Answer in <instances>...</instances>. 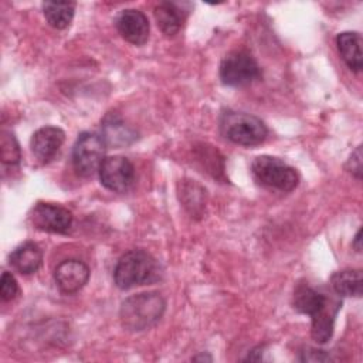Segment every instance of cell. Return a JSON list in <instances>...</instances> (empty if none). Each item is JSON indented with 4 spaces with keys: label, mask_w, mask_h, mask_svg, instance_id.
<instances>
[{
    "label": "cell",
    "mask_w": 363,
    "mask_h": 363,
    "mask_svg": "<svg viewBox=\"0 0 363 363\" xmlns=\"http://www.w3.org/2000/svg\"><path fill=\"white\" fill-rule=\"evenodd\" d=\"M159 262L143 250L125 252L113 269V281L119 289H130L138 285L153 284L160 279Z\"/></svg>",
    "instance_id": "2"
},
{
    "label": "cell",
    "mask_w": 363,
    "mask_h": 363,
    "mask_svg": "<svg viewBox=\"0 0 363 363\" xmlns=\"http://www.w3.org/2000/svg\"><path fill=\"white\" fill-rule=\"evenodd\" d=\"M106 145L94 132H82L72 147V166L78 176L92 177L105 159Z\"/></svg>",
    "instance_id": "5"
},
{
    "label": "cell",
    "mask_w": 363,
    "mask_h": 363,
    "mask_svg": "<svg viewBox=\"0 0 363 363\" xmlns=\"http://www.w3.org/2000/svg\"><path fill=\"white\" fill-rule=\"evenodd\" d=\"M166 301L159 292H142L126 298L119 309L125 329L140 332L155 326L163 316Z\"/></svg>",
    "instance_id": "1"
},
{
    "label": "cell",
    "mask_w": 363,
    "mask_h": 363,
    "mask_svg": "<svg viewBox=\"0 0 363 363\" xmlns=\"http://www.w3.org/2000/svg\"><path fill=\"white\" fill-rule=\"evenodd\" d=\"M330 285L337 295L342 296H360L362 295V271L343 269L330 277Z\"/></svg>",
    "instance_id": "19"
},
{
    "label": "cell",
    "mask_w": 363,
    "mask_h": 363,
    "mask_svg": "<svg viewBox=\"0 0 363 363\" xmlns=\"http://www.w3.org/2000/svg\"><path fill=\"white\" fill-rule=\"evenodd\" d=\"M0 150H1V160L7 164H17L20 162V147L18 143L11 132H1V142H0Z\"/></svg>",
    "instance_id": "20"
},
{
    "label": "cell",
    "mask_w": 363,
    "mask_h": 363,
    "mask_svg": "<svg viewBox=\"0 0 363 363\" xmlns=\"http://www.w3.org/2000/svg\"><path fill=\"white\" fill-rule=\"evenodd\" d=\"M74 11H75L74 1H44L43 3V13L47 23L57 30H64L71 24L74 18Z\"/></svg>",
    "instance_id": "18"
},
{
    "label": "cell",
    "mask_w": 363,
    "mask_h": 363,
    "mask_svg": "<svg viewBox=\"0 0 363 363\" xmlns=\"http://www.w3.org/2000/svg\"><path fill=\"white\" fill-rule=\"evenodd\" d=\"M328 301L329 299L316 289L306 284H299L294 291L292 305L298 312L312 316L319 312L328 303Z\"/></svg>",
    "instance_id": "17"
},
{
    "label": "cell",
    "mask_w": 363,
    "mask_h": 363,
    "mask_svg": "<svg viewBox=\"0 0 363 363\" xmlns=\"http://www.w3.org/2000/svg\"><path fill=\"white\" fill-rule=\"evenodd\" d=\"M54 279L61 292L75 294L88 282L89 268L79 259H65L55 267Z\"/></svg>",
    "instance_id": "10"
},
{
    "label": "cell",
    "mask_w": 363,
    "mask_h": 363,
    "mask_svg": "<svg viewBox=\"0 0 363 363\" xmlns=\"http://www.w3.org/2000/svg\"><path fill=\"white\" fill-rule=\"evenodd\" d=\"M101 138L106 146L125 147L138 139V133L118 113H108L101 122Z\"/></svg>",
    "instance_id": "12"
},
{
    "label": "cell",
    "mask_w": 363,
    "mask_h": 363,
    "mask_svg": "<svg viewBox=\"0 0 363 363\" xmlns=\"http://www.w3.org/2000/svg\"><path fill=\"white\" fill-rule=\"evenodd\" d=\"M30 220L35 228L55 234H65L72 225L71 211L50 203H37L31 210Z\"/></svg>",
    "instance_id": "8"
},
{
    "label": "cell",
    "mask_w": 363,
    "mask_h": 363,
    "mask_svg": "<svg viewBox=\"0 0 363 363\" xmlns=\"http://www.w3.org/2000/svg\"><path fill=\"white\" fill-rule=\"evenodd\" d=\"M302 360H306V362H325V360H329V356L325 354L323 350L309 349V352H303Z\"/></svg>",
    "instance_id": "23"
},
{
    "label": "cell",
    "mask_w": 363,
    "mask_h": 363,
    "mask_svg": "<svg viewBox=\"0 0 363 363\" xmlns=\"http://www.w3.org/2000/svg\"><path fill=\"white\" fill-rule=\"evenodd\" d=\"M118 33L133 45H143L149 38V20L136 9L122 10L115 20Z\"/></svg>",
    "instance_id": "9"
},
{
    "label": "cell",
    "mask_w": 363,
    "mask_h": 363,
    "mask_svg": "<svg viewBox=\"0 0 363 363\" xmlns=\"http://www.w3.org/2000/svg\"><path fill=\"white\" fill-rule=\"evenodd\" d=\"M337 51L342 60L353 72H360L363 68L362 35L354 31H343L336 37Z\"/></svg>",
    "instance_id": "13"
},
{
    "label": "cell",
    "mask_w": 363,
    "mask_h": 363,
    "mask_svg": "<svg viewBox=\"0 0 363 363\" xmlns=\"http://www.w3.org/2000/svg\"><path fill=\"white\" fill-rule=\"evenodd\" d=\"M9 262L20 274H34L41 267L43 251L34 242H24L10 254Z\"/></svg>",
    "instance_id": "14"
},
{
    "label": "cell",
    "mask_w": 363,
    "mask_h": 363,
    "mask_svg": "<svg viewBox=\"0 0 363 363\" xmlns=\"http://www.w3.org/2000/svg\"><path fill=\"white\" fill-rule=\"evenodd\" d=\"M346 169L356 179H362V146H357L356 150L350 155V157L346 163Z\"/></svg>",
    "instance_id": "22"
},
{
    "label": "cell",
    "mask_w": 363,
    "mask_h": 363,
    "mask_svg": "<svg viewBox=\"0 0 363 363\" xmlns=\"http://www.w3.org/2000/svg\"><path fill=\"white\" fill-rule=\"evenodd\" d=\"M352 245L356 248V251H357V252H360V251H362V230H359V231L356 233V235H354V238H353Z\"/></svg>",
    "instance_id": "24"
},
{
    "label": "cell",
    "mask_w": 363,
    "mask_h": 363,
    "mask_svg": "<svg viewBox=\"0 0 363 363\" xmlns=\"http://www.w3.org/2000/svg\"><path fill=\"white\" fill-rule=\"evenodd\" d=\"M155 20L157 27L166 35H174L183 26L184 11L172 1H162L155 7Z\"/></svg>",
    "instance_id": "16"
},
{
    "label": "cell",
    "mask_w": 363,
    "mask_h": 363,
    "mask_svg": "<svg viewBox=\"0 0 363 363\" xmlns=\"http://www.w3.org/2000/svg\"><path fill=\"white\" fill-rule=\"evenodd\" d=\"M98 173L101 184L113 193L128 191L135 180L133 164L123 156L105 157Z\"/></svg>",
    "instance_id": "7"
},
{
    "label": "cell",
    "mask_w": 363,
    "mask_h": 363,
    "mask_svg": "<svg viewBox=\"0 0 363 363\" xmlns=\"http://www.w3.org/2000/svg\"><path fill=\"white\" fill-rule=\"evenodd\" d=\"M251 172L258 183L281 191L294 190L299 182V176L292 166L268 155L255 157L251 163Z\"/></svg>",
    "instance_id": "4"
},
{
    "label": "cell",
    "mask_w": 363,
    "mask_h": 363,
    "mask_svg": "<svg viewBox=\"0 0 363 363\" xmlns=\"http://www.w3.org/2000/svg\"><path fill=\"white\" fill-rule=\"evenodd\" d=\"M193 360H208V362H211V356L200 354V356H196V357H193Z\"/></svg>",
    "instance_id": "25"
},
{
    "label": "cell",
    "mask_w": 363,
    "mask_h": 363,
    "mask_svg": "<svg viewBox=\"0 0 363 363\" xmlns=\"http://www.w3.org/2000/svg\"><path fill=\"white\" fill-rule=\"evenodd\" d=\"M18 294V284L16 281V278L4 271L1 274V279H0V296L4 302L7 301H11L16 298V295Z\"/></svg>",
    "instance_id": "21"
},
{
    "label": "cell",
    "mask_w": 363,
    "mask_h": 363,
    "mask_svg": "<svg viewBox=\"0 0 363 363\" xmlns=\"http://www.w3.org/2000/svg\"><path fill=\"white\" fill-rule=\"evenodd\" d=\"M220 129L228 140L241 146H257L268 136V128L259 118L237 111L223 112Z\"/></svg>",
    "instance_id": "3"
},
{
    "label": "cell",
    "mask_w": 363,
    "mask_h": 363,
    "mask_svg": "<svg viewBox=\"0 0 363 363\" xmlns=\"http://www.w3.org/2000/svg\"><path fill=\"white\" fill-rule=\"evenodd\" d=\"M259 75L261 71L257 61L247 51L228 52L220 64V78L228 86L248 85Z\"/></svg>",
    "instance_id": "6"
},
{
    "label": "cell",
    "mask_w": 363,
    "mask_h": 363,
    "mask_svg": "<svg viewBox=\"0 0 363 363\" xmlns=\"http://www.w3.org/2000/svg\"><path fill=\"white\" fill-rule=\"evenodd\" d=\"M340 308L339 302H335L332 306V302L328 301V303L315 315L311 316V336L318 343H326L333 333V325H335V316Z\"/></svg>",
    "instance_id": "15"
},
{
    "label": "cell",
    "mask_w": 363,
    "mask_h": 363,
    "mask_svg": "<svg viewBox=\"0 0 363 363\" xmlns=\"http://www.w3.org/2000/svg\"><path fill=\"white\" fill-rule=\"evenodd\" d=\"M64 139L65 133L62 129L57 126H43L33 133L30 147L40 162L47 163L58 153Z\"/></svg>",
    "instance_id": "11"
}]
</instances>
